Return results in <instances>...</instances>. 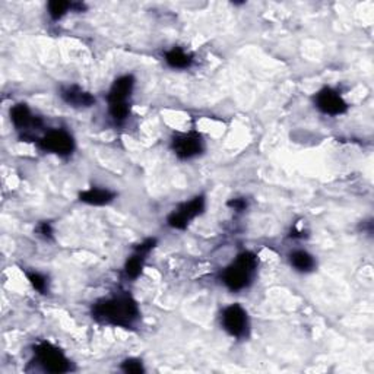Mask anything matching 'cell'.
<instances>
[{"label":"cell","mask_w":374,"mask_h":374,"mask_svg":"<svg viewBox=\"0 0 374 374\" xmlns=\"http://www.w3.org/2000/svg\"><path fill=\"white\" fill-rule=\"evenodd\" d=\"M37 145L41 151L57 155L60 158L70 157L75 153V148H77V142H75L72 133L62 128L50 129L44 132L37 139Z\"/></svg>","instance_id":"cell-6"},{"label":"cell","mask_w":374,"mask_h":374,"mask_svg":"<svg viewBox=\"0 0 374 374\" xmlns=\"http://www.w3.org/2000/svg\"><path fill=\"white\" fill-rule=\"evenodd\" d=\"M157 246V238H145L142 243H139L138 246H135L133 251L138 252V253H142L145 256H148L149 253H151L154 248Z\"/></svg>","instance_id":"cell-19"},{"label":"cell","mask_w":374,"mask_h":374,"mask_svg":"<svg viewBox=\"0 0 374 374\" xmlns=\"http://www.w3.org/2000/svg\"><path fill=\"white\" fill-rule=\"evenodd\" d=\"M60 98L73 109H91L95 104V97L79 85H66L60 89Z\"/></svg>","instance_id":"cell-11"},{"label":"cell","mask_w":374,"mask_h":374,"mask_svg":"<svg viewBox=\"0 0 374 374\" xmlns=\"http://www.w3.org/2000/svg\"><path fill=\"white\" fill-rule=\"evenodd\" d=\"M27 278L35 291H38L40 294L48 292V278L44 275V273H40L35 270L27 272Z\"/></svg>","instance_id":"cell-17"},{"label":"cell","mask_w":374,"mask_h":374,"mask_svg":"<svg viewBox=\"0 0 374 374\" xmlns=\"http://www.w3.org/2000/svg\"><path fill=\"white\" fill-rule=\"evenodd\" d=\"M314 107L325 116L339 117L350 109L339 91L332 87H323L313 95Z\"/></svg>","instance_id":"cell-10"},{"label":"cell","mask_w":374,"mask_h":374,"mask_svg":"<svg viewBox=\"0 0 374 374\" xmlns=\"http://www.w3.org/2000/svg\"><path fill=\"white\" fill-rule=\"evenodd\" d=\"M79 201L91 207H106L110 205L117 197L116 192L106 187H91L79 193Z\"/></svg>","instance_id":"cell-12"},{"label":"cell","mask_w":374,"mask_h":374,"mask_svg":"<svg viewBox=\"0 0 374 374\" xmlns=\"http://www.w3.org/2000/svg\"><path fill=\"white\" fill-rule=\"evenodd\" d=\"M91 314L101 325L131 329L136 326L141 319V309L129 292H119L95 302L91 307Z\"/></svg>","instance_id":"cell-1"},{"label":"cell","mask_w":374,"mask_h":374,"mask_svg":"<svg viewBox=\"0 0 374 374\" xmlns=\"http://www.w3.org/2000/svg\"><path fill=\"white\" fill-rule=\"evenodd\" d=\"M120 368H121V371L131 373V374H142V373H145L143 363L139 358H126L121 363Z\"/></svg>","instance_id":"cell-18"},{"label":"cell","mask_w":374,"mask_h":374,"mask_svg":"<svg viewBox=\"0 0 374 374\" xmlns=\"http://www.w3.org/2000/svg\"><path fill=\"white\" fill-rule=\"evenodd\" d=\"M145 260H146V256L145 255L138 253V252L133 251V255L131 258H128L126 262H124L123 272H124V275H126V278H129V280H138L141 277L142 270H143Z\"/></svg>","instance_id":"cell-15"},{"label":"cell","mask_w":374,"mask_h":374,"mask_svg":"<svg viewBox=\"0 0 374 374\" xmlns=\"http://www.w3.org/2000/svg\"><path fill=\"white\" fill-rule=\"evenodd\" d=\"M37 233H38V236H41L45 240L53 237V229H52V226H50V222H41L40 226L37 227Z\"/></svg>","instance_id":"cell-20"},{"label":"cell","mask_w":374,"mask_h":374,"mask_svg":"<svg viewBox=\"0 0 374 374\" xmlns=\"http://www.w3.org/2000/svg\"><path fill=\"white\" fill-rule=\"evenodd\" d=\"M258 256L253 252L244 251L238 253L227 268H224L221 272V281L229 291L241 292L253 285L258 275Z\"/></svg>","instance_id":"cell-2"},{"label":"cell","mask_w":374,"mask_h":374,"mask_svg":"<svg viewBox=\"0 0 374 374\" xmlns=\"http://www.w3.org/2000/svg\"><path fill=\"white\" fill-rule=\"evenodd\" d=\"M207 209V197L204 194H197L192 197L190 201H186L180 204L176 209H174L168 218L167 224L168 227L172 230H186L192 221H194L197 216H201Z\"/></svg>","instance_id":"cell-8"},{"label":"cell","mask_w":374,"mask_h":374,"mask_svg":"<svg viewBox=\"0 0 374 374\" xmlns=\"http://www.w3.org/2000/svg\"><path fill=\"white\" fill-rule=\"evenodd\" d=\"M227 205L236 212H243L247 208V201H244L243 197H236V199H231Z\"/></svg>","instance_id":"cell-21"},{"label":"cell","mask_w":374,"mask_h":374,"mask_svg":"<svg viewBox=\"0 0 374 374\" xmlns=\"http://www.w3.org/2000/svg\"><path fill=\"white\" fill-rule=\"evenodd\" d=\"M33 363H35L45 373L62 374L73 370L72 361L67 358V356L60 350V348L45 341L34 346Z\"/></svg>","instance_id":"cell-5"},{"label":"cell","mask_w":374,"mask_h":374,"mask_svg":"<svg viewBox=\"0 0 374 374\" xmlns=\"http://www.w3.org/2000/svg\"><path fill=\"white\" fill-rule=\"evenodd\" d=\"M136 79L133 75H121L111 84L107 94L109 116L114 124L120 126L131 116V101L133 97Z\"/></svg>","instance_id":"cell-3"},{"label":"cell","mask_w":374,"mask_h":374,"mask_svg":"<svg viewBox=\"0 0 374 374\" xmlns=\"http://www.w3.org/2000/svg\"><path fill=\"white\" fill-rule=\"evenodd\" d=\"M9 117L13 128L16 129V132L21 133V139L23 141L33 138L43 126L41 119L37 117L28 107V104L25 103H18L12 106L9 110Z\"/></svg>","instance_id":"cell-9"},{"label":"cell","mask_w":374,"mask_h":374,"mask_svg":"<svg viewBox=\"0 0 374 374\" xmlns=\"http://www.w3.org/2000/svg\"><path fill=\"white\" fill-rule=\"evenodd\" d=\"M164 60L168 67L176 69V70H186L192 67L194 59L193 55L186 52L182 47H172L164 53Z\"/></svg>","instance_id":"cell-14"},{"label":"cell","mask_w":374,"mask_h":374,"mask_svg":"<svg viewBox=\"0 0 374 374\" xmlns=\"http://www.w3.org/2000/svg\"><path fill=\"white\" fill-rule=\"evenodd\" d=\"M170 148L179 160L189 161L201 157L205 153L207 145L201 133L196 131H189L174 133L170 141Z\"/></svg>","instance_id":"cell-7"},{"label":"cell","mask_w":374,"mask_h":374,"mask_svg":"<svg viewBox=\"0 0 374 374\" xmlns=\"http://www.w3.org/2000/svg\"><path fill=\"white\" fill-rule=\"evenodd\" d=\"M219 323L226 334L237 341L247 339L248 335H251V316H248L247 310L238 303L229 304L221 310Z\"/></svg>","instance_id":"cell-4"},{"label":"cell","mask_w":374,"mask_h":374,"mask_svg":"<svg viewBox=\"0 0 374 374\" xmlns=\"http://www.w3.org/2000/svg\"><path fill=\"white\" fill-rule=\"evenodd\" d=\"M69 12H75V2H60V0H55V2L47 4V13L53 21H60Z\"/></svg>","instance_id":"cell-16"},{"label":"cell","mask_w":374,"mask_h":374,"mask_svg":"<svg viewBox=\"0 0 374 374\" xmlns=\"http://www.w3.org/2000/svg\"><path fill=\"white\" fill-rule=\"evenodd\" d=\"M288 262H290V266L298 273H312L317 266L316 258L310 252L303 251V248L292 251L288 255Z\"/></svg>","instance_id":"cell-13"}]
</instances>
